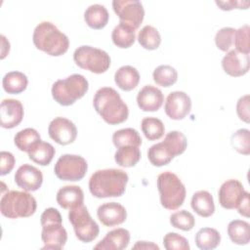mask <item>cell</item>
Listing matches in <instances>:
<instances>
[{"instance_id": "9c48e42d", "label": "cell", "mask_w": 250, "mask_h": 250, "mask_svg": "<svg viewBox=\"0 0 250 250\" xmlns=\"http://www.w3.org/2000/svg\"><path fill=\"white\" fill-rule=\"evenodd\" d=\"M75 63L86 70L96 74L105 72L110 66L109 55L99 48L92 46H80L73 53Z\"/></svg>"}, {"instance_id": "b9f144b4", "label": "cell", "mask_w": 250, "mask_h": 250, "mask_svg": "<svg viewBox=\"0 0 250 250\" xmlns=\"http://www.w3.org/2000/svg\"><path fill=\"white\" fill-rule=\"evenodd\" d=\"M236 113L240 120L249 123V95L241 97L236 104Z\"/></svg>"}, {"instance_id": "30bf717a", "label": "cell", "mask_w": 250, "mask_h": 250, "mask_svg": "<svg viewBox=\"0 0 250 250\" xmlns=\"http://www.w3.org/2000/svg\"><path fill=\"white\" fill-rule=\"evenodd\" d=\"M68 220L73 227L75 236L80 241L88 243L95 240L99 235V226L92 219L84 204L70 209L68 212Z\"/></svg>"}, {"instance_id": "7a4b0ae2", "label": "cell", "mask_w": 250, "mask_h": 250, "mask_svg": "<svg viewBox=\"0 0 250 250\" xmlns=\"http://www.w3.org/2000/svg\"><path fill=\"white\" fill-rule=\"evenodd\" d=\"M93 105L100 116L110 125L123 123L129 116L127 104L111 87L100 88L94 96Z\"/></svg>"}, {"instance_id": "d4e9b609", "label": "cell", "mask_w": 250, "mask_h": 250, "mask_svg": "<svg viewBox=\"0 0 250 250\" xmlns=\"http://www.w3.org/2000/svg\"><path fill=\"white\" fill-rule=\"evenodd\" d=\"M109 15L106 8L101 4L89 6L84 13V20L88 26L94 29H102L108 22Z\"/></svg>"}, {"instance_id": "4316f807", "label": "cell", "mask_w": 250, "mask_h": 250, "mask_svg": "<svg viewBox=\"0 0 250 250\" xmlns=\"http://www.w3.org/2000/svg\"><path fill=\"white\" fill-rule=\"evenodd\" d=\"M230 240L238 245H246L250 240V226L246 221L233 220L228 226Z\"/></svg>"}, {"instance_id": "ffe728a7", "label": "cell", "mask_w": 250, "mask_h": 250, "mask_svg": "<svg viewBox=\"0 0 250 250\" xmlns=\"http://www.w3.org/2000/svg\"><path fill=\"white\" fill-rule=\"evenodd\" d=\"M164 96L155 86L146 85L137 95V104L143 111H157L163 104Z\"/></svg>"}, {"instance_id": "e0dca14e", "label": "cell", "mask_w": 250, "mask_h": 250, "mask_svg": "<svg viewBox=\"0 0 250 250\" xmlns=\"http://www.w3.org/2000/svg\"><path fill=\"white\" fill-rule=\"evenodd\" d=\"M1 127L12 129L17 127L23 118V106L21 103L15 99H5L0 106Z\"/></svg>"}, {"instance_id": "5bb4252c", "label": "cell", "mask_w": 250, "mask_h": 250, "mask_svg": "<svg viewBox=\"0 0 250 250\" xmlns=\"http://www.w3.org/2000/svg\"><path fill=\"white\" fill-rule=\"evenodd\" d=\"M50 138L57 144L66 146L73 143L77 137V129L72 121L64 117H56L48 127Z\"/></svg>"}, {"instance_id": "e575fe53", "label": "cell", "mask_w": 250, "mask_h": 250, "mask_svg": "<svg viewBox=\"0 0 250 250\" xmlns=\"http://www.w3.org/2000/svg\"><path fill=\"white\" fill-rule=\"evenodd\" d=\"M140 45L146 50H156L161 43V36L158 30L151 25H145L138 34Z\"/></svg>"}, {"instance_id": "1f68e13d", "label": "cell", "mask_w": 250, "mask_h": 250, "mask_svg": "<svg viewBox=\"0 0 250 250\" xmlns=\"http://www.w3.org/2000/svg\"><path fill=\"white\" fill-rule=\"evenodd\" d=\"M55 153V147L51 144L41 141L28 152V157L34 163L46 166L51 163Z\"/></svg>"}, {"instance_id": "60d3db41", "label": "cell", "mask_w": 250, "mask_h": 250, "mask_svg": "<svg viewBox=\"0 0 250 250\" xmlns=\"http://www.w3.org/2000/svg\"><path fill=\"white\" fill-rule=\"evenodd\" d=\"M163 245L167 250H188L189 244L186 237L176 233L168 232L163 238Z\"/></svg>"}, {"instance_id": "8fae6325", "label": "cell", "mask_w": 250, "mask_h": 250, "mask_svg": "<svg viewBox=\"0 0 250 250\" xmlns=\"http://www.w3.org/2000/svg\"><path fill=\"white\" fill-rule=\"evenodd\" d=\"M87 169L88 164L82 156L63 154L56 162L54 172L58 179L62 181L76 182L85 177Z\"/></svg>"}, {"instance_id": "ab89813d", "label": "cell", "mask_w": 250, "mask_h": 250, "mask_svg": "<svg viewBox=\"0 0 250 250\" xmlns=\"http://www.w3.org/2000/svg\"><path fill=\"white\" fill-rule=\"evenodd\" d=\"M249 30L250 27L248 24H245L238 29H235L233 45L235 46V50L239 53L249 55Z\"/></svg>"}, {"instance_id": "8d00e7d4", "label": "cell", "mask_w": 250, "mask_h": 250, "mask_svg": "<svg viewBox=\"0 0 250 250\" xmlns=\"http://www.w3.org/2000/svg\"><path fill=\"white\" fill-rule=\"evenodd\" d=\"M170 224L176 229L188 231L193 229L195 219L190 212L187 210H180L170 216Z\"/></svg>"}, {"instance_id": "83f0119b", "label": "cell", "mask_w": 250, "mask_h": 250, "mask_svg": "<svg viewBox=\"0 0 250 250\" xmlns=\"http://www.w3.org/2000/svg\"><path fill=\"white\" fill-rule=\"evenodd\" d=\"M111 39L113 44L118 48L127 49L135 42V29L125 23L119 22V24L116 25L112 30Z\"/></svg>"}, {"instance_id": "f546056e", "label": "cell", "mask_w": 250, "mask_h": 250, "mask_svg": "<svg viewBox=\"0 0 250 250\" xmlns=\"http://www.w3.org/2000/svg\"><path fill=\"white\" fill-rule=\"evenodd\" d=\"M220 242L221 234L213 228H202L195 234V244L202 250L215 249Z\"/></svg>"}, {"instance_id": "4dcf8cb0", "label": "cell", "mask_w": 250, "mask_h": 250, "mask_svg": "<svg viewBox=\"0 0 250 250\" xmlns=\"http://www.w3.org/2000/svg\"><path fill=\"white\" fill-rule=\"evenodd\" d=\"M141 159V151L138 146H123L117 147L114 154L115 162L125 168L135 166Z\"/></svg>"}, {"instance_id": "7bdbcfd3", "label": "cell", "mask_w": 250, "mask_h": 250, "mask_svg": "<svg viewBox=\"0 0 250 250\" xmlns=\"http://www.w3.org/2000/svg\"><path fill=\"white\" fill-rule=\"evenodd\" d=\"M0 158H1L0 175L4 176V175L9 174L13 170L16 160H15L14 155L9 151H1Z\"/></svg>"}, {"instance_id": "f1b7e54d", "label": "cell", "mask_w": 250, "mask_h": 250, "mask_svg": "<svg viewBox=\"0 0 250 250\" xmlns=\"http://www.w3.org/2000/svg\"><path fill=\"white\" fill-rule=\"evenodd\" d=\"M39 142H41V137L39 133L33 128H25L18 132L14 138V143L16 146L24 152H29Z\"/></svg>"}, {"instance_id": "f35d334b", "label": "cell", "mask_w": 250, "mask_h": 250, "mask_svg": "<svg viewBox=\"0 0 250 250\" xmlns=\"http://www.w3.org/2000/svg\"><path fill=\"white\" fill-rule=\"evenodd\" d=\"M235 29L232 27L221 28L215 35V43L219 50L227 52L233 45Z\"/></svg>"}, {"instance_id": "6da1fadb", "label": "cell", "mask_w": 250, "mask_h": 250, "mask_svg": "<svg viewBox=\"0 0 250 250\" xmlns=\"http://www.w3.org/2000/svg\"><path fill=\"white\" fill-rule=\"evenodd\" d=\"M129 177L121 169H103L92 174L89 180V189L94 197H119L126 189Z\"/></svg>"}, {"instance_id": "ac0fdd59", "label": "cell", "mask_w": 250, "mask_h": 250, "mask_svg": "<svg viewBox=\"0 0 250 250\" xmlns=\"http://www.w3.org/2000/svg\"><path fill=\"white\" fill-rule=\"evenodd\" d=\"M224 71L232 77H239L246 74L250 67L249 55L242 54L236 50H230L222 60Z\"/></svg>"}, {"instance_id": "7c38bea8", "label": "cell", "mask_w": 250, "mask_h": 250, "mask_svg": "<svg viewBox=\"0 0 250 250\" xmlns=\"http://www.w3.org/2000/svg\"><path fill=\"white\" fill-rule=\"evenodd\" d=\"M114 13L120 20L135 30L139 28L144 21L145 10L143 4L138 0H114L112 1Z\"/></svg>"}, {"instance_id": "8992f818", "label": "cell", "mask_w": 250, "mask_h": 250, "mask_svg": "<svg viewBox=\"0 0 250 250\" xmlns=\"http://www.w3.org/2000/svg\"><path fill=\"white\" fill-rule=\"evenodd\" d=\"M36 208V199L25 190L7 191L0 201L1 214L9 219L30 217L35 213Z\"/></svg>"}, {"instance_id": "44dd1931", "label": "cell", "mask_w": 250, "mask_h": 250, "mask_svg": "<svg viewBox=\"0 0 250 250\" xmlns=\"http://www.w3.org/2000/svg\"><path fill=\"white\" fill-rule=\"evenodd\" d=\"M130 242V232L126 229H115L108 231L105 236L94 246L100 250H123Z\"/></svg>"}, {"instance_id": "836d02e7", "label": "cell", "mask_w": 250, "mask_h": 250, "mask_svg": "<svg viewBox=\"0 0 250 250\" xmlns=\"http://www.w3.org/2000/svg\"><path fill=\"white\" fill-rule=\"evenodd\" d=\"M142 131L148 141H156L163 137L165 127L163 122L156 117H146L141 123Z\"/></svg>"}, {"instance_id": "f6af8a7d", "label": "cell", "mask_w": 250, "mask_h": 250, "mask_svg": "<svg viewBox=\"0 0 250 250\" xmlns=\"http://www.w3.org/2000/svg\"><path fill=\"white\" fill-rule=\"evenodd\" d=\"M249 196H246L242 202L239 204V206L237 207V210H238V213L246 218L249 217Z\"/></svg>"}, {"instance_id": "4fadbf2b", "label": "cell", "mask_w": 250, "mask_h": 250, "mask_svg": "<svg viewBox=\"0 0 250 250\" xmlns=\"http://www.w3.org/2000/svg\"><path fill=\"white\" fill-rule=\"evenodd\" d=\"M250 195L243 185L234 179L226 181L219 189V202L225 209H237L242 200Z\"/></svg>"}, {"instance_id": "74e56055", "label": "cell", "mask_w": 250, "mask_h": 250, "mask_svg": "<svg viewBox=\"0 0 250 250\" xmlns=\"http://www.w3.org/2000/svg\"><path fill=\"white\" fill-rule=\"evenodd\" d=\"M230 144L239 153L248 155L250 153V132L248 129H239L231 135Z\"/></svg>"}, {"instance_id": "d6986e66", "label": "cell", "mask_w": 250, "mask_h": 250, "mask_svg": "<svg viewBox=\"0 0 250 250\" xmlns=\"http://www.w3.org/2000/svg\"><path fill=\"white\" fill-rule=\"evenodd\" d=\"M97 216L104 226L114 227L125 222L127 218V211L120 203L105 202L99 206Z\"/></svg>"}, {"instance_id": "ba28073f", "label": "cell", "mask_w": 250, "mask_h": 250, "mask_svg": "<svg viewBox=\"0 0 250 250\" xmlns=\"http://www.w3.org/2000/svg\"><path fill=\"white\" fill-rule=\"evenodd\" d=\"M157 188L160 196L161 205L168 210L180 208L186 198V188L180 178L166 171L157 177Z\"/></svg>"}, {"instance_id": "cb8c5ba5", "label": "cell", "mask_w": 250, "mask_h": 250, "mask_svg": "<svg viewBox=\"0 0 250 250\" xmlns=\"http://www.w3.org/2000/svg\"><path fill=\"white\" fill-rule=\"evenodd\" d=\"M191 208L200 217L207 218L214 214L215 205L212 194L207 190H198L191 198Z\"/></svg>"}, {"instance_id": "7dc6e473", "label": "cell", "mask_w": 250, "mask_h": 250, "mask_svg": "<svg viewBox=\"0 0 250 250\" xmlns=\"http://www.w3.org/2000/svg\"><path fill=\"white\" fill-rule=\"evenodd\" d=\"M1 44H2V47H1V59L3 60L9 54V51H10V43L6 39V37L4 35H1Z\"/></svg>"}, {"instance_id": "52a82bcc", "label": "cell", "mask_w": 250, "mask_h": 250, "mask_svg": "<svg viewBox=\"0 0 250 250\" xmlns=\"http://www.w3.org/2000/svg\"><path fill=\"white\" fill-rule=\"evenodd\" d=\"M89 83L81 74H72L64 79L57 80L52 86L55 102L63 106L73 104L88 91Z\"/></svg>"}, {"instance_id": "d590c367", "label": "cell", "mask_w": 250, "mask_h": 250, "mask_svg": "<svg viewBox=\"0 0 250 250\" xmlns=\"http://www.w3.org/2000/svg\"><path fill=\"white\" fill-rule=\"evenodd\" d=\"M153 81L162 87H170L176 83L178 79L177 70L168 64L157 66L152 73Z\"/></svg>"}, {"instance_id": "603a6c76", "label": "cell", "mask_w": 250, "mask_h": 250, "mask_svg": "<svg viewBox=\"0 0 250 250\" xmlns=\"http://www.w3.org/2000/svg\"><path fill=\"white\" fill-rule=\"evenodd\" d=\"M115 84L123 91H132L140 82V73L134 66L123 65L114 74Z\"/></svg>"}, {"instance_id": "ee69618b", "label": "cell", "mask_w": 250, "mask_h": 250, "mask_svg": "<svg viewBox=\"0 0 250 250\" xmlns=\"http://www.w3.org/2000/svg\"><path fill=\"white\" fill-rule=\"evenodd\" d=\"M215 3L224 11H230L232 9H248L249 6V2L239 1H216Z\"/></svg>"}, {"instance_id": "2e32d148", "label": "cell", "mask_w": 250, "mask_h": 250, "mask_svg": "<svg viewBox=\"0 0 250 250\" xmlns=\"http://www.w3.org/2000/svg\"><path fill=\"white\" fill-rule=\"evenodd\" d=\"M15 183L25 191H35L42 186L43 175L36 167L23 164L18 168L15 174Z\"/></svg>"}, {"instance_id": "d6a6232c", "label": "cell", "mask_w": 250, "mask_h": 250, "mask_svg": "<svg viewBox=\"0 0 250 250\" xmlns=\"http://www.w3.org/2000/svg\"><path fill=\"white\" fill-rule=\"evenodd\" d=\"M112 143L116 147L123 146H134L139 147L142 145V139L137 130L133 128H125L113 133Z\"/></svg>"}, {"instance_id": "9a60e30c", "label": "cell", "mask_w": 250, "mask_h": 250, "mask_svg": "<svg viewBox=\"0 0 250 250\" xmlns=\"http://www.w3.org/2000/svg\"><path fill=\"white\" fill-rule=\"evenodd\" d=\"M191 109V100L188 94L182 91L170 93L165 102L166 115L173 120L184 119Z\"/></svg>"}, {"instance_id": "3957f363", "label": "cell", "mask_w": 250, "mask_h": 250, "mask_svg": "<svg viewBox=\"0 0 250 250\" xmlns=\"http://www.w3.org/2000/svg\"><path fill=\"white\" fill-rule=\"evenodd\" d=\"M32 40L38 50L52 57L63 55L69 47L67 36L50 21H42L37 24L33 31Z\"/></svg>"}, {"instance_id": "484cf974", "label": "cell", "mask_w": 250, "mask_h": 250, "mask_svg": "<svg viewBox=\"0 0 250 250\" xmlns=\"http://www.w3.org/2000/svg\"><path fill=\"white\" fill-rule=\"evenodd\" d=\"M28 84L25 74L21 71H10L6 73L2 80L3 89L6 93L17 95L22 93Z\"/></svg>"}, {"instance_id": "bcb514c9", "label": "cell", "mask_w": 250, "mask_h": 250, "mask_svg": "<svg viewBox=\"0 0 250 250\" xmlns=\"http://www.w3.org/2000/svg\"><path fill=\"white\" fill-rule=\"evenodd\" d=\"M133 249H156V250H159V247L152 242L137 241V243L133 246Z\"/></svg>"}, {"instance_id": "5b68a950", "label": "cell", "mask_w": 250, "mask_h": 250, "mask_svg": "<svg viewBox=\"0 0 250 250\" xmlns=\"http://www.w3.org/2000/svg\"><path fill=\"white\" fill-rule=\"evenodd\" d=\"M42 226V249H62L67 241V232L62 227L61 213L53 207L44 210L40 217Z\"/></svg>"}, {"instance_id": "277c9868", "label": "cell", "mask_w": 250, "mask_h": 250, "mask_svg": "<svg viewBox=\"0 0 250 250\" xmlns=\"http://www.w3.org/2000/svg\"><path fill=\"white\" fill-rule=\"evenodd\" d=\"M187 146L188 140L182 132L171 131L166 134L161 143L155 144L148 148V160L153 166H165L175 156L184 153Z\"/></svg>"}, {"instance_id": "7402d4cb", "label": "cell", "mask_w": 250, "mask_h": 250, "mask_svg": "<svg viewBox=\"0 0 250 250\" xmlns=\"http://www.w3.org/2000/svg\"><path fill=\"white\" fill-rule=\"evenodd\" d=\"M58 204L63 209H72L84 203V192L78 186H64L58 190Z\"/></svg>"}]
</instances>
